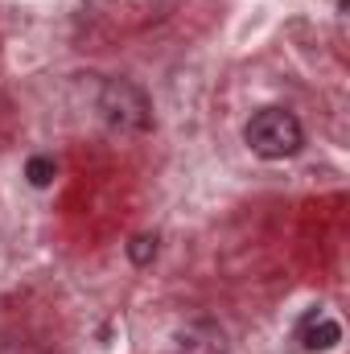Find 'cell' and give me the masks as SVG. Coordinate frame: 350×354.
I'll use <instances>...</instances> for the list:
<instances>
[{
    "instance_id": "8992f818",
    "label": "cell",
    "mask_w": 350,
    "mask_h": 354,
    "mask_svg": "<svg viewBox=\"0 0 350 354\" xmlns=\"http://www.w3.org/2000/svg\"><path fill=\"white\" fill-rule=\"evenodd\" d=\"M128 256H132V264H153L157 260V235H136L128 243Z\"/></svg>"
},
{
    "instance_id": "5b68a950",
    "label": "cell",
    "mask_w": 350,
    "mask_h": 354,
    "mask_svg": "<svg viewBox=\"0 0 350 354\" xmlns=\"http://www.w3.org/2000/svg\"><path fill=\"white\" fill-rule=\"evenodd\" d=\"M25 177H29V185H37V189L54 185V177H58V165H54V157H29V165H25Z\"/></svg>"
},
{
    "instance_id": "6da1fadb",
    "label": "cell",
    "mask_w": 350,
    "mask_h": 354,
    "mask_svg": "<svg viewBox=\"0 0 350 354\" xmlns=\"http://www.w3.org/2000/svg\"><path fill=\"white\" fill-rule=\"evenodd\" d=\"M243 145L260 161H288L305 149V128L288 107H260L243 124Z\"/></svg>"
},
{
    "instance_id": "7a4b0ae2",
    "label": "cell",
    "mask_w": 350,
    "mask_h": 354,
    "mask_svg": "<svg viewBox=\"0 0 350 354\" xmlns=\"http://www.w3.org/2000/svg\"><path fill=\"white\" fill-rule=\"evenodd\" d=\"M95 107L111 128H124V132H149L153 128V99L132 79H103L99 95H95Z\"/></svg>"
},
{
    "instance_id": "277c9868",
    "label": "cell",
    "mask_w": 350,
    "mask_h": 354,
    "mask_svg": "<svg viewBox=\"0 0 350 354\" xmlns=\"http://www.w3.org/2000/svg\"><path fill=\"white\" fill-rule=\"evenodd\" d=\"M342 342V326L334 322V317H326V313H309L305 322H301V346L305 351H330V346H338Z\"/></svg>"
},
{
    "instance_id": "3957f363",
    "label": "cell",
    "mask_w": 350,
    "mask_h": 354,
    "mask_svg": "<svg viewBox=\"0 0 350 354\" xmlns=\"http://www.w3.org/2000/svg\"><path fill=\"white\" fill-rule=\"evenodd\" d=\"M177 354H227V334L210 317H194L177 330Z\"/></svg>"
}]
</instances>
